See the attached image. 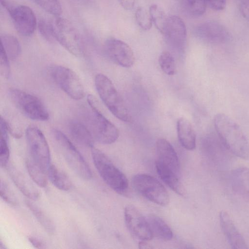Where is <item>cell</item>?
Returning a JSON list of instances; mask_svg holds the SVG:
<instances>
[{
    "label": "cell",
    "instance_id": "8992f818",
    "mask_svg": "<svg viewBox=\"0 0 249 249\" xmlns=\"http://www.w3.org/2000/svg\"><path fill=\"white\" fill-rule=\"evenodd\" d=\"M53 36L65 49L75 56L83 53V42L80 33L65 18L57 17L51 21Z\"/></svg>",
    "mask_w": 249,
    "mask_h": 249
},
{
    "label": "cell",
    "instance_id": "2e32d148",
    "mask_svg": "<svg viewBox=\"0 0 249 249\" xmlns=\"http://www.w3.org/2000/svg\"><path fill=\"white\" fill-rule=\"evenodd\" d=\"M219 221L221 229L231 248L248 249L243 236L237 229L230 215L225 211L219 213Z\"/></svg>",
    "mask_w": 249,
    "mask_h": 249
},
{
    "label": "cell",
    "instance_id": "6da1fadb",
    "mask_svg": "<svg viewBox=\"0 0 249 249\" xmlns=\"http://www.w3.org/2000/svg\"><path fill=\"white\" fill-rule=\"evenodd\" d=\"M216 131L225 147L231 153L243 159L249 157V143L238 124L224 113L214 118Z\"/></svg>",
    "mask_w": 249,
    "mask_h": 249
},
{
    "label": "cell",
    "instance_id": "44dd1931",
    "mask_svg": "<svg viewBox=\"0 0 249 249\" xmlns=\"http://www.w3.org/2000/svg\"><path fill=\"white\" fill-rule=\"evenodd\" d=\"M155 165L160 178L167 185L180 196L186 195V190L179 179V176L158 162H155Z\"/></svg>",
    "mask_w": 249,
    "mask_h": 249
},
{
    "label": "cell",
    "instance_id": "74e56055",
    "mask_svg": "<svg viewBox=\"0 0 249 249\" xmlns=\"http://www.w3.org/2000/svg\"><path fill=\"white\" fill-rule=\"evenodd\" d=\"M240 9L243 16L249 20V0H241Z\"/></svg>",
    "mask_w": 249,
    "mask_h": 249
},
{
    "label": "cell",
    "instance_id": "7c38bea8",
    "mask_svg": "<svg viewBox=\"0 0 249 249\" xmlns=\"http://www.w3.org/2000/svg\"><path fill=\"white\" fill-rule=\"evenodd\" d=\"M126 226L130 233L140 241H149L153 237L146 218L134 206H127L124 212Z\"/></svg>",
    "mask_w": 249,
    "mask_h": 249
},
{
    "label": "cell",
    "instance_id": "d6a6232c",
    "mask_svg": "<svg viewBox=\"0 0 249 249\" xmlns=\"http://www.w3.org/2000/svg\"><path fill=\"white\" fill-rule=\"evenodd\" d=\"M135 18L139 26L143 30H150L153 24V21L149 13L145 8L140 6L135 12Z\"/></svg>",
    "mask_w": 249,
    "mask_h": 249
},
{
    "label": "cell",
    "instance_id": "e575fe53",
    "mask_svg": "<svg viewBox=\"0 0 249 249\" xmlns=\"http://www.w3.org/2000/svg\"><path fill=\"white\" fill-rule=\"evenodd\" d=\"M38 28L42 36L49 41L54 40L51 22L40 20L38 23Z\"/></svg>",
    "mask_w": 249,
    "mask_h": 249
},
{
    "label": "cell",
    "instance_id": "603a6c76",
    "mask_svg": "<svg viewBox=\"0 0 249 249\" xmlns=\"http://www.w3.org/2000/svg\"><path fill=\"white\" fill-rule=\"evenodd\" d=\"M153 237L168 241L173 237V232L169 226L160 217L154 214L146 218Z\"/></svg>",
    "mask_w": 249,
    "mask_h": 249
},
{
    "label": "cell",
    "instance_id": "ac0fdd59",
    "mask_svg": "<svg viewBox=\"0 0 249 249\" xmlns=\"http://www.w3.org/2000/svg\"><path fill=\"white\" fill-rule=\"evenodd\" d=\"M6 167L12 180L22 194L31 200L39 198V191L21 171L12 164H8Z\"/></svg>",
    "mask_w": 249,
    "mask_h": 249
},
{
    "label": "cell",
    "instance_id": "7a4b0ae2",
    "mask_svg": "<svg viewBox=\"0 0 249 249\" xmlns=\"http://www.w3.org/2000/svg\"><path fill=\"white\" fill-rule=\"evenodd\" d=\"M94 83L99 97L111 113L123 122H131V116L112 81L106 75L99 73Z\"/></svg>",
    "mask_w": 249,
    "mask_h": 249
},
{
    "label": "cell",
    "instance_id": "52a82bcc",
    "mask_svg": "<svg viewBox=\"0 0 249 249\" xmlns=\"http://www.w3.org/2000/svg\"><path fill=\"white\" fill-rule=\"evenodd\" d=\"M9 95L17 108L29 119L39 121L49 119L46 107L37 97L15 88L9 89Z\"/></svg>",
    "mask_w": 249,
    "mask_h": 249
},
{
    "label": "cell",
    "instance_id": "d590c367",
    "mask_svg": "<svg viewBox=\"0 0 249 249\" xmlns=\"http://www.w3.org/2000/svg\"><path fill=\"white\" fill-rule=\"evenodd\" d=\"M0 71L5 78H8L10 74V66L9 57L3 48L0 46Z\"/></svg>",
    "mask_w": 249,
    "mask_h": 249
},
{
    "label": "cell",
    "instance_id": "e0dca14e",
    "mask_svg": "<svg viewBox=\"0 0 249 249\" xmlns=\"http://www.w3.org/2000/svg\"><path fill=\"white\" fill-rule=\"evenodd\" d=\"M195 32L200 38L214 43L224 42L229 36L226 28L221 23L213 20L200 24L196 27Z\"/></svg>",
    "mask_w": 249,
    "mask_h": 249
},
{
    "label": "cell",
    "instance_id": "f546056e",
    "mask_svg": "<svg viewBox=\"0 0 249 249\" xmlns=\"http://www.w3.org/2000/svg\"><path fill=\"white\" fill-rule=\"evenodd\" d=\"M181 2L184 10L194 16L203 15L207 5L205 0H181Z\"/></svg>",
    "mask_w": 249,
    "mask_h": 249
},
{
    "label": "cell",
    "instance_id": "8d00e7d4",
    "mask_svg": "<svg viewBox=\"0 0 249 249\" xmlns=\"http://www.w3.org/2000/svg\"><path fill=\"white\" fill-rule=\"evenodd\" d=\"M208 4L212 9L220 11L225 8L226 0H205Z\"/></svg>",
    "mask_w": 249,
    "mask_h": 249
},
{
    "label": "cell",
    "instance_id": "9c48e42d",
    "mask_svg": "<svg viewBox=\"0 0 249 249\" xmlns=\"http://www.w3.org/2000/svg\"><path fill=\"white\" fill-rule=\"evenodd\" d=\"M134 189L143 197L160 206H166L169 202L168 192L164 186L153 176L139 174L132 179Z\"/></svg>",
    "mask_w": 249,
    "mask_h": 249
},
{
    "label": "cell",
    "instance_id": "83f0119b",
    "mask_svg": "<svg viewBox=\"0 0 249 249\" xmlns=\"http://www.w3.org/2000/svg\"><path fill=\"white\" fill-rule=\"evenodd\" d=\"M25 165L33 181L40 187H46L47 185V172L34 163L29 158L26 160Z\"/></svg>",
    "mask_w": 249,
    "mask_h": 249
},
{
    "label": "cell",
    "instance_id": "4fadbf2b",
    "mask_svg": "<svg viewBox=\"0 0 249 249\" xmlns=\"http://www.w3.org/2000/svg\"><path fill=\"white\" fill-rule=\"evenodd\" d=\"M104 49L108 57L116 64L130 68L134 64L135 56L131 47L123 41L109 38L105 42Z\"/></svg>",
    "mask_w": 249,
    "mask_h": 249
},
{
    "label": "cell",
    "instance_id": "1f68e13d",
    "mask_svg": "<svg viewBox=\"0 0 249 249\" xmlns=\"http://www.w3.org/2000/svg\"><path fill=\"white\" fill-rule=\"evenodd\" d=\"M49 14L58 17L62 13V7L58 0H32Z\"/></svg>",
    "mask_w": 249,
    "mask_h": 249
},
{
    "label": "cell",
    "instance_id": "484cf974",
    "mask_svg": "<svg viewBox=\"0 0 249 249\" xmlns=\"http://www.w3.org/2000/svg\"><path fill=\"white\" fill-rule=\"evenodd\" d=\"M0 46L3 48L10 59H16L21 52L18 40L14 36L4 34L0 36Z\"/></svg>",
    "mask_w": 249,
    "mask_h": 249
},
{
    "label": "cell",
    "instance_id": "9a60e30c",
    "mask_svg": "<svg viewBox=\"0 0 249 249\" xmlns=\"http://www.w3.org/2000/svg\"><path fill=\"white\" fill-rule=\"evenodd\" d=\"M156 162L170 169L179 176L180 162L172 144L166 139L160 138L156 143Z\"/></svg>",
    "mask_w": 249,
    "mask_h": 249
},
{
    "label": "cell",
    "instance_id": "ab89813d",
    "mask_svg": "<svg viewBox=\"0 0 249 249\" xmlns=\"http://www.w3.org/2000/svg\"><path fill=\"white\" fill-rule=\"evenodd\" d=\"M122 7L126 10L132 9L135 4V0H118Z\"/></svg>",
    "mask_w": 249,
    "mask_h": 249
},
{
    "label": "cell",
    "instance_id": "ba28073f",
    "mask_svg": "<svg viewBox=\"0 0 249 249\" xmlns=\"http://www.w3.org/2000/svg\"><path fill=\"white\" fill-rule=\"evenodd\" d=\"M29 159L47 173L51 164L49 146L42 132L35 126L28 127L25 131Z\"/></svg>",
    "mask_w": 249,
    "mask_h": 249
},
{
    "label": "cell",
    "instance_id": "8fae6325",
    "mask_svg": "<svg viewBox=\"0 0 249 249\" xmlns=\"http://www.w3.org/2000/svg\"><path fill=\"white\" fill-rule=\"evenodd\" d=\"M6 9L18 32L24 36H31L36 26V17L32 10L27 6L16 5L10 0H0Z\"/></svg>",
    "mask_w": 249,
    "mask_h": 249
},
{
    "label": "cell",
    "instance_id": "d6986e66",
    "mask_svg": "<svg viewBox=\"0 0 249 249\" xmlns=\"http://www.w3.org/2000/svg\"><path fill=\"white\" fill-rule=\"evenodd\" d=\"M177 129L182 146L188 150H194L196 145V136L190 122L185 118H179L177 122Z\"/></svg>",
    "mask_w": 249,
    "mask_h": 249
},
{
    "label": "cell",
    "instance_id": "30bf717a",
    "mask_svg": "<svg viewBox=\"0 0 249 249\" xmlns=\"http://www.w3.org/2000/svg\"><path fill=\"white\" fill-rule=\"evenodd\" d=\"M50 74L60 88L72 99L79 100L85 96V89L77 74L71 69L59 65L52 67Z\"/></svg>",
    "mask_w": 249,
    "mask_h": 249
},
{
    "label": "cell",
    "instance_id": "4316f807",
    "mask_svg": "<svg viewBox=\"0 0 249 249\" xmlns=\"http://www.w3.org/2000/svg\"><path fill=\"white\" fill-rule=\"evenodd\" d=\"M9 128L6 121L2 117L0 119V164L1 167H5L8 164L10 151L8 142Z\"/></svg>",
    "mask_w": 249,
    "mask_h": 249
},
{
    "label": "cell",
    "instance_id": "4dcf8cb0",
    "mask_svg": "<svg viewBox=\"0 0 249 249\" xmlns=\"http://www.w3.org/2000/svg\"><path fill=\"white\" fill-rule=\"evenodd\" d=\"M159 63L161 70L168 75H174L176 72L175 59L167 51L162 52L159 57Z\"/></svg>",
    "mask_w": 249,
    "mask_h": 249
},
{
    "label": "cell",
    "instance_id": "277c9868",
    "mask_svg": "<svg viewBox=\"0 0 249 249\" xmlns=\"http://www.w3.org/2000/svg\"><path fill=\"white\" fill-rule=\"evenodd\" d=\"M87 101L91 110L88 126L94 140L105 144L114 142L119 135L118 128L102 114L92 95L88 96Z\"/></svg>",
    "mask_w": 249,
    "mask_h": 249
},
{
    "label": "cell",
    "instance_id": "5b68a950",
    "mask_svg": "<svg viewBox=\"0 0 249 249\" xmlns=\"http://www.w3.org/2000/svg\"><path fill=\"white\" fill-rule=\"evenodd\" d=\"M53 136L60 153L71 169L81 178L90 179L92 174L90 167L70 139L57 129L53 131Z\"/></svg>",
    "mask_w": 249,
    "mask_h": 249
},
{
    "label": "cell",
    "instance_id": "5bb4252c",
    "mask_svg": "<svg viewBox=\"0 0 249 249\" xmlns=\"http://www.w3.org/2000/svg\"><path fill=\"white\" fill-rule=\"evenodd\" d=\"M162 34L174 47L179 49L184 47L186 41L187 30L184 21L179 17H168Z\"/></svg>",
    "mask_w": 249,
    "mask_h": 249
},
{
    "label": "cell",
    "instance_id": "836d02e7",
    "mask_svg": "<svg viewBox=\"0 0 249 249\" xmlns=\"http://www.w3.org/2000/svg\"><path fill=\"white\" fill-rule=\"evenodd\" d=\"M0 193L1 198L7 204L13 206L17 205L18 202L14 194L7 184L2 180H0Z\"/></svg>",
    "mask_w": 249,
    "mask_h": 249
},
{
    "label": "cell",
    "instance_id": "ffe728a7",
    "mask_svg": "<svg viewBox=\"0 0 249 249\" xmlns=\"http://www.w3.org/2000/svg\"><path fill=\"white\" fill-rule=\"evenodd\" d=\"M231 181L235 193L249 199V168L240 167L233 170L231 175Z\"/></svg>",
    "mask_w": 249,
    "mask_h": 249
},
{
    "label": "cell",
    "instance_id": "3957f363",
    "mask_svg": "<svg viewBox=\"0 0 249 249\" xmlns=\"http://www.w3.org/2000/svg\"><path fill=\"white\" fill-rule=\"evenodd\" d=\"M91 157L94 166L105 182L119 194H125L128 189L127 178L99 149L91 148Z\"/></svg>",
    "mask_w": 249,
    "mask_h": 249
},
{
    "label": "cell",
    "instance_id": "60d3db41",
    "mask_svg": "<svg viewBox=\"0 0 249 249\" xmlns=\"http://www.w3.org/2000/svg\"><path fill=\"white\" fill-rule=\"evenodd\" d=\"M148 241H140L139 243V247L140 249H151L152 247L148 243Z\"/></svg>",
    "mask_w": 249,
    "mask_h": 249
},
{
    "label": "cell",
    "instance_id": "7402d4cb",
    "mask_svg": "<svg viewBox=\"0 0 249 249\" xmlns=\"http://www.w3.org/2000/svg\"><path fill=\"white\" fill-rule=\"evenodd\" d=\"M71 137L79 144L85 146L93 147L94 139L88 126L78 121L71 122L69 125Z\"/></svg>",
    "mask_w": 249,
    "mask_h": 249
},
{
    "label": "cell",
    "instance_id": "cb8c5ba5",
    "mask_svg": "<svg viewBox=\"0 0 249 249\" xmlns=\"http://www.w3.org/2000/svg\"><path fill=\"white\" fill-rule=\"evenodd\" d=\"M48 177L52 183L57 189L67 191L71 187V182L65 173L53 164L47 171Z\"/></svg>",
    "mask_w": 249,
    "mask_h": 249
},
{
    "label": "cell",
    "instance_id": "f35d334b",
    "mask_svg": "<svg viewBox=\"0 0 249 249\" xmlns=\"http://www.w3.org/2000/svg\"><path fill=\"white\" fill-rule=\"evenodd\" d=\"M29 242L32 244V245L37 249H43L45 248V245L43 242H42L38 238L31 236L28 237Z\"/></svg>",
    "mask_w": 249,
    "mask_h": 249
},
{
    "label": "cell",
    "instance_id": "f1b7e54d",
    "mask_svg": "<svg viewBox=\"0 0 249 249\" xmlns=\"http://www.w3.org/2000/svg\"><path fill=\"white\" fill-rule=\"evenodd\" d=\"M149 12L155 27L163 34L168 18L164 10L158 5L153 4L149 7Z\"/></svg>",
    "mask_w": 249,
    "mask_h": 249
},
{
    "label": "cell",
    "instance_id": "d4e9b609",
    "mask_svg": "<svg viewBox=\"0 0 249 249\" xmlns=\"http://www.w3.org/2000/svg\"><path fill=\"white\" fill-rule=\"evenodd\" d=\"M25 203L44 230L49 234H53L55 231V226L50 217L30 199L25 200Z\"/></svg>",
    "mask_w": 249,
    "mask_h": 249
}]
</instances>
